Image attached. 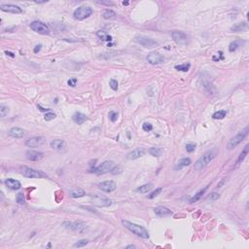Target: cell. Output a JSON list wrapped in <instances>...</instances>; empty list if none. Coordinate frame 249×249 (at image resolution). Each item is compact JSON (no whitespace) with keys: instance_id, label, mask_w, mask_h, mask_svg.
Wrapping results in <instances>:
<instances>
[{"instance_id":"obj_1","label":"cell","mask_w":249,"mask_h":249,"mask_svg":"<svg viewBox=\"0 0 249 249\" xmlns=\"http://www.w3.org/2000/svg\"><path fill=\"white\" fill-rule=\"evenodd\" d=\"M122 224L125 226V228H127V230H129V231H131V233L136 234L137 237H140V238H142V239H149V237H150L148 231L144 227H142V226L135 224V223L130 222V221H127V220H123L122 221Z\"/></svg>"},{"instance_id":"obj_2","label":"cell","mask_w":249,"mask_h":249,"mask_svg":"<svg viewBox=\"0 0 249 249\" xmlns=\"http://www.w3.org/2000/svg\"><path fill=\"white\" fill-rule=\"evenodd\" d=\"M215 157V154L212 152V151H208L206 152L205 154H204L202 157H201L195 163V165H194V168L197 171H200L201 169H203L204 168H206L208 164H210V162L212 161Z\"/></svg>"},{"instance_id":"obj_3","label":"cell","mask_w":249,"mask_h":249,"mask_svg":"<svg viewBox=\"0 0 249 249\" xmlns=\"http://www.w3.org/2000/svg\"><path fill=\"white\" fill-rule=\"evenodd\" d=\"M21 173L23 176L27 177V178H47L48 177V175L45 172L25 167V165L21 167Z\"/></svg>"},{"instance_id":"obj_4","label":"cell","mask_w":249,"mask_h":249,"mask_svg":"<svg viewBox=\"0 0 249 249\" xmlns=\"http://www.w3.org/2000/svg\"><path fill=\"white\" fill-rule=\"evenodd\" d=\"M247 133H248V127H246L243 131L238 132V135H235L231 140H230L228 145H227V148L229 150H232V149L235 148L239 143H241L242 140H243L246 137Z\"/></svg>"},{"instance_id":"obj_5","label":"cell","mask_w":249,"mask_h":249,"mask_svg":"<svg viewBox=\"0 0 249 249\" xmlns=\"http://www.w3.org/2000/svg\"><path fill=\"white\" fill-rule=\"evenodd\" d=\"M92 14H93V9L91 7L83 6V7H79L74 11L73 16H74V19H76V20L83 21V20H85V19L89 18L90 16H92Z\"/></svg>"},{"instance_id":"obj_6","label":"cell","mask_w":249,"mask_h":249,"mask_svg":"<svg viewBox=\"0 0 249 249\" xmlns=\"http://www.w3.org/2000/svg\"><path fill=\"white\" fill-rule=\"evenodd\" d=\"M92 202L98 207H107L112 204V201L107 199L105 197L98 196V195H91Z\"/></svg>"},{"instance_id":"obj_7","label":"cell","mask_w":249,"mask_h":249,"mask_svg":"<svg viewBox=\"0 0 249 249\" xmlns=\"http://www.w3.org/2000/svg\"><path fill=\"white\" fill-rule=\"evenodd\" d=\"M30 28L33 31H35V32L39 33V34H43V35H47L50 32V29L47 25L41 22H38V21H34V22L31 23Z\"/></svg>"},{"instance_id":"obj_8","label":"cell","mask_w":249,"mask_h":249,"mask_svg":"<svg viewBox=\"0 0 249 249\" xmlns=\"http://www.w3.org/2000/svg\"><path fill=\"white\" fill-rule=\"evenodd\" d=\"M171 36H172V39H173L175 41V43L178 44V45H180V46L187 45L188 36L185 34L184 32H182V31H179V30L172 31Z\"/></svg>"},{"instance_id":"obj_9","label":"cell","mask_w":249,"mask_h":249,"mask_svg":"<svg viewBox=\"0 0 249 249\" xmlns=\"http://www.w3.org/2000/svg\"><path fill=\"white\" fill-rule=\"evenodd\" d=\"M113 167H114V163L112 161H105L102 164H100L98 168H95L93 169V172H95L97 174H104L111 171Z\"/></svg>"},{"instance_id":"obj_10","label":"cell","mask_w":249,"mask_h":249,"mask_svg":"<svg viewBox=\"0 0 249 249\" xmlns=\"http://www.w3.org/2000/svg\"><path fill=\"white\" fill-rule=\"evenodd\" d=\"M63 226H64L65 228L71 229V230H73V231H77L79 233H84L86 228H87L86 224L82 221H75L73 223L64 222L63 223Z\"/></svg>"},{"instance_id":"obj_11","label":"cell","mask_w":249,"mask_h":249,"mask_svg":"<svg viewBox=\"0 0 249 249\" xmlns=\"http://www.w3.org/2000/svg\"><path fill=\"white\" fill-rule=\"evenodd\" d=\"M147 60L150 64L153 65H158V64H162L164 61V57L158 52H151L147 56Z\"/></svg>"},{"instance_id":"obj_12","label":"cell","mask_w":249,"mask_h":249,"mask_svg":"<svg viewBox=\"0 0 249 249\" xmlns=\"http://www.w3.org/2000/svg\"><path fill=\"white\" fill-rule=\"evenodd\" d=\"M136 41L140 44L141 46L145 48H153L158 45V42L155 41L154 39H152L150 37L147 36H138L136 37Z\"/></svg>"},{"instance_id":"obj_13","label":"cell","mask_w":249,"mask_h":249,"mask_svg":"<svg viewBox=\"0 0 249 249\" xmlns=\"http://www.w3.org/2000/svg\"><path fill=\"white\" fill-rule=\"evenodd\" d=\"M44 143H45V138L43 136H34L25 141V146L28 148H35L39 147V146L43 145Z\"/></svg>"},{"instance_id":"obj_14","label":"cell","mask_w":249,"mask_h":249,"mask_svg":"<svg viewBox=\"0 0 249 249\" xmlns=\"http://www.w3.org/2000/svg\"><path fill=\"white\" fill-rule=\"evenodd\" d=\"M98 188L103 191V192H106V193H111L113 191H115V189L117 188V185L114 181L112 180H109V181H103L98 184Z\"/></svg>"},{"instance_id":"obj_15","label":"cell","mask_w":249,"mask_h":249,"mask_svg":"<svg viewBox=\"0 0 249 249\" xmlns=\"http://www.w3.org/2000/svg\"><path fill=\"white\" fill-rule=\"evenodd\" d=\"M0 9L3 12H8L12 14H21L23 12L21 7L14 4H0Z\"/></svg>"},{"instance_id":"obj_16","label":"cell","mask_w":249,"mask_h":249,"mask_svg":"<svg viewBox=\"0 0 249 249\" xmlns=\"http://www.w3.org/2000/svg\"><path fill=\"white\" fill-rule=\"evenodd\" d=\"M43 157H44V154L42 152H39V151L29 150V151L27 152V158L29 160V161L37 162V161H40L41 159H43Z\"/></svg>"},{"instance_id":"obj_17","label":"cell","mask_w":249,"mask_h":249,"mask_svg":"<svg viewBox=\"0 0 249 249\" xmlns=\"http://www.w3.org/2000/svg\"><path fill=\"white\" fill-rule=\"evenodd\" d=\"M144 154H145V150L143 148H136L135 150H132L131 152H130L129 154L127 155V159L136 160V159H139L142 156H144Z\"/></svg>"},{"instance_id":"obj_18","label":"cell","mask_w":249,"mask_h":249,"mask_svg":"<svg viewBox=\"0 0 249 249\" xmlns=\"http://www.w3.org/2000/svg\"><path fill=\"white\" fill-rule=\"evenodd\" d=\"M5 185L7 186L9 189L11 190H19V189H21L22 187V184L20 181H18L16 179H13V178H8V179H6L5 180Z\"/></svg>"},{"instance_id":"obj_19","label":"cell","mask_w":249,"mask_h":249,"mask_svg":"<svg viewBox=\"0 0 249 249\" xmlns=\"http://www.w3.org/2000/svg\"><path fill=\"white\" fill-rule=\"evenodd\" d=\"M9 135L14 138H23L25 135V131L21 129V127H12L9 131Z\"/></svg>"},{"instance_id":"obj_20","label":"cell","mask_w":249,"mask_h":249,"mask_svg":"<svg viewBox=\"0 0 249 249\" xmlns=\"http://www.w3.org/2000/svg\"><path fill=\"white\" fill-rule=\"evenodd\" d=\"M51 147L57 151H62L65 148V141L61 139H54L53 141L51 142Z\"/></svg>"},{"instance_id":"obj_21","label":"cell","mask_w":249,"mask_h":249,"mask_svg":"<svg viewBox=\"0 0 249 249\" xmlns=\"http://www.w3.org/2000/svg\"><path fill=\"white\" fill-rule=\"evenodd\" d=\"M154 212L156 215L160 216V217H164V216H168L172 214V211L170 209H168V207L164 206H158L154 209Z\"/></svg>"},{"instance_id":"obj_22","label":"cell","mask_w":249,"mask_h":249,"mask_svg":"<svg viewBox=\"0 0 249 249\" xmlns=\"http://www.w3.org/2000/svg\"><path fill=\"white\" fill-rule=\"evenodd\" d=\"M72 119L73 121L76 123V124H78V125H82V124H84L86 121L88 120V117L86 116L85 114H83V113H80V112H76L73 116H72Z\"/></svg>"},{"instance_id":"obj_23","label":"cell","mask_w":249,"mask_h":249,"mask_svg":"<svg viewBox=\"0 0 249 249\" xmlns=\"http://www.w3.org/2000/svg\"><path fill=\"white\" fill-rule=\"evenodd\" d=\"M69 195L71 197H74V199H77V197H82L86 195V192L83 189L80 188H75V189H71L69 190Z\"/></svg>"},{"instance_id":"obj_24","label":"cell","mask_w":249,"mask_h":249,"mask_svg":"<svg viewBox=\"0 0 249 249\" xmlns=\"http://www.w3.org/2000/svg\"><path fill=\"white\" fill-rule=\"evenodd\" d=\"M247 27H248L247 23L242 22V23H239L233 25L231 27V31H233V32H240V31H244Z\"/></svg>"},{"instance_id":"obj_25","label":"cell","mask_w":249,"mask_h":249,"mask_svg":"<svg viewBox=\"0 0 249 249\" xmlns=\"http://www.w3.org/2000/svg\"><path fill=\"white\" fill-rule=\"evenodd\" d=\"M191 163H192V162H191V159L190 158H183V159H181L180 161L176 164L174 169L175 170H178V169H181V168H183L185 167H188V165L191 164Z\"/></svg>"},{"instance_id":"obj_26","label":"cell","mask_w":249,"mask_h":249,"mask_svg":"<svg viewBox=\"0 0 249 249\" xmlns=\"http://www.w3.org/2000/svg\"><path fill=\"white\" fill-rule=\"evenodd\" d=\"M206 190H207V187L203 188L202 190L200 191V192H197L193 197H191L190 201H189V202H191V203H195V202H197V201H199L201 199V197L204 195V193H205V191H206Z\"/></svg>"},{"instance_id":"obj_27","label":"cell","mask_w":249,"mask_h":249,"mask_svg":"<svg viewBox=\"0 0 249 249\" xmlns=\"http://www.w3.org/2000/svg\"><path fill=\"white\" fill-rule=\"evenodd\" d=\"M153 188V184L152 183H148V184H144L142 186H140L136 189V192L141 193V194H146L148 193L149 191Z\"/></svg>"},{"instance_id":"obj_28","label":"cell","mask_w":249,"mask_h":249,"mask_svg":"<svg viewBox=\"0 0 249 249\" xmlns=\"http://www.w3.org/2000/svg\"><path fill=\"white\" fill-rule=\"evenodd\" d=\"M102 17H103V19H105V20H113V19L116 18V13L110 9H106L104 10L103 14H102Z\"/></svg>"},{"instance_id":"obj_29","label":"cell","mask_w":249,"mask_h":249,"mask_svg":"<svg viewBox=\"0 0 249 249\" xmlns=\"http://www.w3.org/2000/svg\"><path fill=\"white\" fill-rule=\"evenodd\" d=\"M248 151H249V147H248V145H246L244 149L242 150V152L240 153V155L239 156V159H238V161H237V165H239L240 163L243 162V160L246 158L247 154H248Z\"/></svg>"},{"instance_id":"obj_30","label":"cell","mask_w":249,"mask_h":249,"mask_svg":"<svg viewBox=\"0 0 249 249\" xmlns=\"http://www.w3.org/2000/svg\"><path fill=\"white\" fill-rule=\"evenodd\" d=\"M241 44H242L241 40H234V42H232V43L229 45V51H230V52H231V53L234 52V51H237V50L240 47Z\"/></svg>"},{"instance_id":"obj_31","label":"cell","mask_w":249,"mask_h":249,"mask_svg":"<svg viewBox=\"0 0 249 249\" xmlns=\"http://www.w3.org/2000/svg\"><path fill=\"white\" fill-rule=\"evenodd\" d=\"M149 154L153 157H160L163 154V150L161 148L157 147H152L149 149Z\"/></svg>"},{"instance_id":"obj_32","label":"cell","mask_w":249,"mask_h":249,"mask_svg":"<svg viewBox=\"0 0 249 249\" xmlns=\"http://www.w3.org/2000/svg\"><path fill=\"white\" fill-rule=\"evenodd\" d=\"M226 115H227V112L225 110H219L212 115V118L215 120H222L226 117Z\"/></svg>"},{"instance_id":"obj_33","label":"cell","mask_w":249,"mask_h":249,"mask_svg":"<svg viewBox=\"0 0 249 249\" xmlns=\"http://www.w3.org/2000/svg\"><path fill=\"white\" fill-rule=\"evenodd\" d=\"M97 35L100 38L101 40H103V41H111L112 40V37L110 35L106 34L105 32H103V31H101V30L98 31Z\"/></svg>"},{"instance_id":"obj_34","label":"cell","mask_w":249,"mask_h":249,"mask_svg":"<svg viewBox=\"0 0 249 249\" xmlns=\"http://www.w3.org/2000/svg\"><path fill=\"white\" fill-rule=\"evenodd\" d=\"M190 67H191V64H190V63H183V64L176 65V66H175V69H176V70H179V71L187 72V71H189Z\"/></svg>"},{"instance_id":"obj_35","label":"cell","mask_w":249,"mask_h":249,"mask_svg":"<svg viewBox=\"0 0 249 249\" xmlns=\"http://www.w3.org/2000/svg\"><path fill=\"white\" fill-rule=\"evenodd\" d=\"M9 112V107L5 105H0V116L1 118H4Z\"/></svg>"},{"instance_id":"obj_36","label":"cell","mask_w":249,"mask_h":249,"mask_svg":"<svg viewBox=\"0 0 249 249\" xmlns=\"http://www.w3.org/2000/svg\"><path fill=\"white\" fill-rule=\"evenodd\" d=\"M118 116H119V114L118 112L116 111H110L109 114H108V117H109V120L111 121V122H116L117 119H118Z\"/></svg>"},{"instance_id":"obj_37","label":"cell","mask_w":249,"mask_h":249,"mask_svg":"<svg viewBox=\"0 0 249 249\" xmlns=\"http://www.w3.org/2000/svg\"><path fill=\"white\" fill-rule=\"evenodd\" d=\"M162 192H163V188H158V189H156V190L154 191V192H152V193L148 196V199H154V197H158Z\"/></svg>"},{"instance_id":"obj_38","label":"cell","mask_w":249,"mask_h":249,"mask_svg":"<svg viewBox=\"0 0 249 249\" xmlns=\"http://www.w3.org/2000/svg\"><path fill=\"white\" fill-rule=\"evenodd\" d=\"M88 243H89V240H88V239H81V240H79V241L76 242V243H75L73 246H74V247H78V248H80V247H84V246H86Z\"/></svg>"},{"instance_id":"obj_39","label":"cell","mask_w":249,"mask_h":249,"mask_svg":"<svg viewBox=\"0 0 249 249\" xmlns=\"http://www.w3.org/2000/svg\"><path fill=\"white\" fill-rule=\"evenodd\" d=\"M122 171H123V169H122V168H121V165H116V167L114 165L110 172H111L113 175H117V174H120Z\"/></svg>"},{"instance_id":"obj_40","label":"cell","mask_w":249,"mask_h":249,"mask_svg":"<svg viewBox=\"0 0 249 249\" xmlns=\"http://www.w3.org/2000/svg\"><path fill=\"white\" fill-rule=\"evenodd\" d=\"M16 201L19 204H23L25 202V200H24V196L23 193H19L17 195V197H16Z\"/></svg>"},{"instance_id":"obj_41","label":"cell","mask_w":249,"mask_h":249,"mask_svg":"<svg viewBox=\"0 0 249 249\" xmlns=\"http://www.w3.org/2000/svg\"><path fill=\"white\" fill-rule=\"evenodd\" d=\"M56 118V114L54 112H51L49 111L48 113H46L45 115V117H44V119H45V121H52Z\"/></svg>"},{"instance_id":"obj_42","label":"cell","mask_w":249,"mask_h":249,"mask_svg":"<svg viewBox=\"0 0 249 249\" xmlns=\"http://www.w3.org/2000/svg\"><path fill=\"white\" fill-rule=\"evenodd\" d=\"M109 85H110V88L112 89L113 91H117L118 90V82H117V80L111 79L110 82H109Z\"/></svg>"},{"instance_id":"obj_43","label":"cell","mask_w":249,"mask_h":249,"mask_svg":"<svg viewBox=\"0 0 249 249\" xmlns=\"http://www.w3.org/2000/svg\"><path fill=\"white\" fill-rule=\"evenodd\" d=\"M195 149H196V144H194V143H188V144H186V151L187 152L192 153V152L195 151Z\"/></svg>"},{"instance_id":"obj_44","label":"cell","mask_w":249,"mask_h":249,"mask_svg":"<svg viewBox=\"0 0 249 249\" xmlns=\"http://www.w3.org/2000/svg\"><path fill=\"white\" fill-rule=\"evenodd\" d=\"M142 129H143L144 131H147L148 132V131H151L153 130V126L151 124H149V123H144L142 125Z\"/></svg>"},{"instance_id":"obj_45","label":"cell","mask_w":249,"mask_h":249,"mask_svg":"<svg viewBox=\"0 0 249 249\" xmlns=\"http://www.w3.org/2000/svg\"><path fill=\"white\" fill-rule=\"evenodd\" d=\"M219 197H220V195H219L218 193L213 192V193L210 194V196H209L208 199H209L210 201H216V200H218Z\"/></svg>"},{"instance_id":"obj_46","label":"cell","mask_w":249,"mask_h":249,"mask_svg":"<svg viewBox=\"0 0 249 249\" xmlns=\"http://www.w3.org/2000/svg\"><path fill=\"white\" fill-rule=\"evenodd\" d=\"M68 85L69 86H71V87H75L76 86V84H77V79L76 78H72V79H70V80H68Z\"/></svg>"},{"instance_id":"obj_47","label":"cell","mask_w":249,"mask_h":249,"mask_svg":"<svg viewBox=\"0 0 249 249\" xmlns=\"http://www.w3.org/2000/svg\"><path fill=\"white\" fill-rule=\"evenodd\" d=\"M41 48H42V45H41V44H39V45L35 46V48L33 49V52L35 54H37L38 52H40V51H41Z\"/></svg>"},{"instance_id":"obj_48","label":"cell","mask_w":249,"mask_h":249,"mask_svg":"<svg viewBox=\"0 0 249 249\" xmlns=\"http://www.w3.org/2000/svg\"><path fill=\"white\" fill-rule=\"evenodd\" d=\"M38 108H39V109H40L41 111H44V112H47V111L49 112V111H50L49 108H47V109H46V108H42V106H41V105H38Z\"/></svg>"},{"instance_id":"obj_49","label":"cell","mask_w":249,"mask_h":249,"mask_svg":"<svg viewBox=\"0 0 249 249\" xmlns=\"http://www.w3.org/2000/svg\"><path fill=\"white\" fill-rule=\"evenodd\" d=\"M5 54L7 55V56H11V57H15V55L13 54V53H11V52H8V51H6Z\"/></svg>"},{"instance_id":"obj_50","label":"cell","mask_w":249,"mask_h":249,"mask_svg":"<svg viewBox=\"0 0 249 249\" xmlns=\"http://www.w3.org/2000/svg\"><path fill=\"white\" fill-rule=\"evenodd\" d=\"M98 3H99V4H104V5H110V6H113L114 4L112 3V2H98Z\"/></svg>"},{"instance_id":"obj_51","label":"cell","mask_w":249,"mask_h":249,"mask_svg":"<svg viewBox=\"0 0 249 249\" xmlns=\"http://www.w3.org/2000/svg\"><path fill=\"white\" fill-rule=\"evenodd\" d=\"M126 248H127V249H129V248H135V245H127Z\"/></svg>"},{"instance_id":"obj_52","label":"cell","mask_w":249,"mask_h":249,"mask_svg":"<svg viewBox=\"0 0 249 249\" xmlns=\"http://www.w3.org/2000/svg\"><path fill=\"white\" fill-rule=\"evenodd\" d=\"M123 4L124 5H127V4H129V2H123Z\"/></svg>"}]
</instances>
